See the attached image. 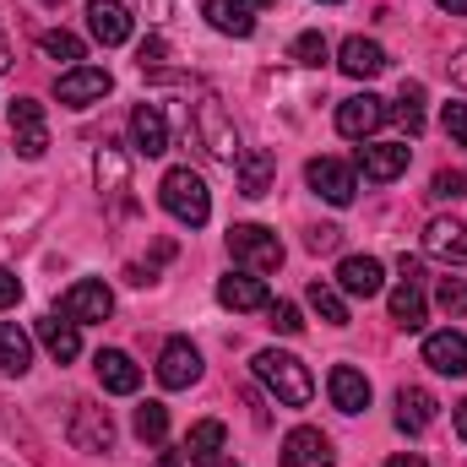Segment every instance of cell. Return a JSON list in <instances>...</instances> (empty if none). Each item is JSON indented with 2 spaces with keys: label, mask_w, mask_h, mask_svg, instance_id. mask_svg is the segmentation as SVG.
I'll return each instance as SVG.
<instances>
[{
  "label": "cell",
  "mask_w": 467,
  "mask_h": 467,
  "mask_svg": "<svg viewBox=\"0 0 467 467\" xmlns=\"http://www.w3.org/2000/svg\"><path fill=\"white\" fill-rule=\"evenodd\" d=\"M250 364H255V375L266 380V391H272L283 408H310V397H316V380H310V369H305L294 353L261 348Z\"/></svg>",
  "instance_id": "1"
},
{
  "label": "cell",
  "mask_w": 467,
  "mask_h": 467,
  "mask_svg": "<svg viewBox=\"0 0 467 467\" xmlns=\"http://www.w3.org/2000/svg\"><path fill=\"white\" fill-rule=\"evenodd\" d=\"M158 196H163V213L174 223H185V229H202L213 218V196H207V180L196 169H169L163 185H158Z\"/></svg>",
  "instance_id": "2"
},
{
  "label": "cell",
  "mask_w": 467,
  "mask_h": 467,
  "mask_svg": "<svg viewBox=\"0 0 467 467\" xmlns=\"http://www.w3.org/2000/svg\"><path fill=\"white\" fill-rule=\"evenodd\" d=\"M229 255L244 266V272H277L283 266V239L272 229H261V223H234L229 229Z\"/></svg>",
  "instance_id": "3"
},
{
  "label": "cell",
  "mask_w": 467,
  "mask_h": 467,
  "mask_svg": "<svg viewBox=\"0 0 467 467\" xmlns=\"http://www.w3.org/2000/svg\"><path fill=\"white\" fill-rule=\"evenodd\" d=\"M196 130H202V141H207V152L218 158V163H239V136H234V119L223 115V104H218V93H202L196 99Z\"/></svg>",
  "instance_id": "4"
},
{
  "label": "cell",
  "mask_w": 467,
  "mask_h": 467,
  "mask_svg": "<svg viewBox=\"0 0 467 467\" xmlns=\"http://www.w3.org/2000/svg\"><path fill=\"white\" fill-rule=\"evenodd\" d=\"M109 88H115V77H109L104 66H71V71L55 82V99H60L66 109H88V104L109 99Z\"/></svg>",
  "instance_id": "5"
},
{
  "label": "cell",
  "mask_w": 467,
  "mask_h": 467,
  "mask_svg": "<svg viewBox=\"0 0 467 467\" xmlns=\"http://www.w3.org/2000/svg\"><path fill=\"white\" fill-rule=\"evenodd\" d=\"M109 310H115V294H109L99 277H82V283H71V288L60 294V316L77 321V327H88V321H109Z\"/></svg>",
  "instance_id": "6"
},
{
  "label": "cell",
  "mask_w": 467,
  "mask_h": 467,
  "mask_svg": "<svg viewBox=\"0 0 467 467\" xmlns=\"http://www.w3.org/2000/svg\"><path fill=\"white\" fill-rule=\"evenodd\" d=\"M66 435H71V446L88 451V457H99V451L115 446V424H109V413L93 408V402H71V424H66Z\"/></svg>",
  "instance_id": "7"
},
{
  "label": "cell",
  "mask_w": 467,
  "mask_h": 467,
  "mask_svg": "<svg viewBox=\"0 0 467 467\" xmlns=\"http://www.w3.org/2000/svg\"><path fill=\"white\" fill-rule=\"evenodd\" d=\"M305 180H310V191H316L321 202H332V207H348L353 191H358V174H353L348 163H337V158H316V163L305 169Z\"/></svg>",
  "instance_id": "8"
},
{
  "label": "cell",
  "mask_w": 467,
  "mask_h": 467,
  "mask_svg": "<svg viewBox=\"0 0 467 467\" xmlns=\"http://www.w3.org/2000/svg\"><path fill=\"white\" fill-rule=\"evenodd\" d=\"M158 380L169 391H185V386L202 380V353L191 348V337H169L163 343V353H158Z\"/></svg>",
  "instance_id": "9"
},
{
  "label": "cell",
  "mask_w": 467,
  "mask_h": 467,
  "mask_svg": "<svg viewBox=\"0 0 467 467\" xmlns=\"http://www.w3.org/2000/svg\"><path fill=\"white\" fill-rule=\"evenodd\" d=\"M408 158H413L408 141H364V147H358V169H364V180H375V185L408 174Z\"/></svg>",
  "instance_id": "10"
},
{
  "label": "cell",
  "mask_w": 467,
  "mask_h": 467,
  "mask_svg": "<svg viewBox=\"0 0 467 467\" xmlns=\"http://www.w3.org/2000/svg\"><path fill=\"white\" fill-rule=\"evenodd\" d=\"M386 115H391V109H386L375 93H353V99L337 104V130L353 136V141H364V136H375V130L386 125Z\"/></svg>",
  "instance_id": "11"
},
{
  "label": "cell",
  "mask_w": 467,
  "mask_h": 467,
  "mask_svg": "<svg viewBox=\"0 0 467 467\" xmlns=\"http://www.w3.org/2000/svg\"><path fill=\"white\" fill-rule=\"evenodd\" d=\"M386 288V266L375 261V255H343V266H337V294H348V299H375Z\"/></svg>",
  "instance_id": "12"
},
{
  "label": "cell",
  "mask_w": 467,
  "mask_h": 467,
  "mask_svg": "<svg viewBox=\"0 0 467 467\" xmlns=\"http://www.w3.org/2000/svg\"><path fill=\"white\" fill-rule=\"evenodd\" d=\"M93 180H99V191L115 202L119 213H130V163H125L119 147H99V158H93Z\"/></svg>",
  "instance_id": "13"
},
{
  "label": "cell",
  "mask_w": 467,
  "mask_h": 467,
  "mask_svg": "<svg viewBox=\"0 0 467 467\" xmlns=\"http://www.w3.org/2000/svg\"><path fill=\"white\" fill-rule=\"evenodd\" d=\"M332 462H337L332 441H327L321 430H310V424L283 441V467H332Z\"/></svg>",
  "instance_id": "14"
},
{
  "label": "cell",
  "mask_w": 467,
  "mask_h": 467,
  "mask_svg": "<svg viewBox=\"0 0 467 467\" xmlns=\"http://www.w3.org/2000/svg\"><path fill=\"white\" fill-rule=\"evenodd\" d=\"M130 141H136L141 158L169 152V119H163L158 104H136V109H130Z\"/></svg>",
  "instance_id": "15"
},
{
  "label": "cell",
  "mask_w": 467,
  "mask_h": 467,
  "mask_svg": "<svg viewBox=\"0 0 467 467\" xmlns=\"http://www.w3.org/2000/svg\"><path fill=\"white\" fill-rule=\"evenodd\" d=\"M218 305L223 310H266L272 294L255 272H229V277H218Z\"/></svg>",
  "instance_id": "16"
},
{
  "label": "cell",
  "mask_w": 467,
  "mask_h": 467,
  "mask_svg": "<svg viewBox=\"0 0 467 467\" xmlns=\"http://www.w3.org/2000/svg\"><path fill=\"white\" fill-rule=\"evenodd\" d=\"M88 27H93V38L104 49H115V44L130 38V11L119 0H88Z\"/></svg>",
  "instance_id": "17"
},
{
  "label": "cell",
  "mask_w": 467,
  "mask_h": 467,
  "mask_svg": "<svg viewBox=\"0 0 467 467\" xmlns=\"http://www.w3.org/2000/svg\"><path fill=\"white\" fill-rule=\"evenodd\" d=\"M424 364L435 375H467V337L462 332H430L424 337Z\"/></svg>",
  "instance_id": "18"
},
{
  "label": "cell",
  "mask_w": 467,
  "mask_h": 467,
  "mask_svg": "<svg viewBox=\"0 0 467 467\" xmlns=\"http://www.w3.org/2000/svg\"><path fill=\"white\" fill-rule=\"evenodd\" d=\"M327 391H332V408H337V413H364V408H369V380H364V369H353V364H337V369L327 375Z\"/></svg>",
  "instance_id": "19"
},
{
  "label": "cell",
  "mask_w": 467,
  "mask_h": 467,
  "mask_svg": "<svg viewBox=\"0 0 467 467\" xmlns=\"http://www.w3.org/2000/svg\"><path fill=\"white\" fill-rule=\"evenodd\" d=\"M234 174H239V196H266L272 191V174H277V158L266 147H244L239 163H234Z\"/></svg>",
  "instance_id": "20"
},
{
  "label": "cell",
  "mask_w": 467,
  "mask_h": 467,
  "mask_svg": "<svg viewBox=\"0 0 467 467\" xmlns=\"http://www.w3.org/2000/svg\"><path fill=\"white\" fill-rule=\"evenodd\" d=\"M435 413H441V402H435L424 386H402V391H397V430H402V435L430 430V424H435Z\"/></svg>",
  "instance_id": "21"
},
{
  "label": "cell",
  "mask_w": 467,
  "mask_h": 467,
  "mask_svg": "<svg viewBox=\"0 0 467 467\" xmlns=\"http://www.w3.org/2000/svg\"><path fill=\"white\" fill-rule=\"evenodd\" d=\"M424 250H430L435 261H446V266H462L467 261V229L457 218H435V223L424 229Z\"/></svg>",
  "instance_id": "22"
},
{
  "label": "cell",
  "mask_w": 467,
  "mask_h": 467,
  "mask_svg": "<svg viewBox=\"0 0 467 467\" xmlns=\"http://www.w3.org/2000/svg\"><path fill=\"white\" fill-rule=\"evenodd\" d=\"M38 343H44V353L55 358V364H71L77 353H82V332H77V321H60V316H44L38 327Z\"/></svg>",
  "instance_id": "23"
},
{
  "label": "cell",
  "mask_w": 467,
  "mask_h": 467,
  "mask_svg": "<svg viewBox=\"0 0 467 467\" xmlns=\"http://www.w3.org/2000/svg\"><path fill=\"white\" fill-rule=\"evenodd\" d=\"M93 369H99L104 391H115V397H130V391L141 386V369L130 364V353H119V348H104L99 358H93Z\"/></svg>",
  "instance_id": "24"
},
{
  "label": "cell",
  "mask_w": 467,
  "mask_h": 467,
  "mask_svg": "<svg viewBox=\"0 0 467 467\" xmlns=\"http://www.w3.org/2000/svg\"><path fill=\"white\" fill-rule=\"evenodd\" d=\"M337 66L358 77V82H369V77H380L386 71V49L375 44V38H348L343 49H337Z\"/></svg>",
  "instance_id": "25"
},
{
  "label": "cell",
  "mask_w": 467,
  "mask_h": 467,
  "mask_svg": "<svg viewBox=\"0 0 467 467\" xmlns=\"http://www.w3.org/2000/svg\"><path fill=\"white\" fill-rule=\"evenodd\" d=\"M202 16H207L218 33H229V38H250V33H255V11H250L244 0H202Z\"/></svg>",
  "instance_id": "26"
},
{
  "label": "cell",
  "mask_w": 467,
  "mask_h": 467,
  "mask_svg": "<svg viewBox=\"0 0 467 467\" xmlns=\"http://www.w3.org/2000/svg\"><path fill=\"white\" fill-rule=\"evenodd\" d=\"M391 321L402 332H419L424 327V277H402L391 288Z\"/></svg>",
  "instance_id": "27"
},
{
  "label": "cell",
  "mask_w": 467,
  "mask_h": 467,
  "mask_svg": "<svg viewBox=\"0 0 467 467\" xmlns=\"http://www.w3.org/2000/svg\"><path fill=\"white\" fill-rule=\"evenodd\" d=\"M27 364H33V337L16 321H0V369L5 375H27Z\"/></svg>",
  "instance_id": "28"
},
{
  "label": "cell",
  "mask_w": 467,
  "mask_h": 467,
  "mask_svg": "<svg viewBox=\"0 0 467 467\" xmlns=\"http://www.w3.org/2000/svg\"><path fill=\"white\" fill-rule=\"evenodd\" d=\"M305 299H310V310H316L327 327H348V305H343V294H337L332 283H321V277H316V283L305 288Z\"/></svg>",
  "instance_id": "29"
},
{
  "label": "cell",
  "mask_w": 467,
  "mask_h": 467,
  "mask_svg": "<svg viewBox=\"0 0 467 467\" xmlns=\"http://www.w3.org/2000/svg\"><path fill=\"white\" fill-rule=\"evenodd\" d=\"M223 441H229V430H223L218 419H202V424H191V435H185V451L202 462V457H218V451H223Z\"/></svg>",
  "instance_id": "30"
},
{
  "label": "cell",
  "mask_w": 467,
  "mask_h": 467,
  "mask_svg": "<svg viewBox=\"0 0 467 467\" xmlns=\"http://www.w3.org/2000/svg\"><path fill=\"white\" fill-rule=\"evenodd\" d=\"M391 115L402 119V130H408V136H419V130H424V88H419V82H408Z\"/></svg>",
  "instance_id": "31"
},
{
  "label": "cell",
  "mask_w": 467,
  "mask_h": 467,
  "mask_svg": "<svg viewBox=\"0 0 467 467\" xmlns=\"http://www.w3.org/2000/svg\"><path fill=\"white\" fill-rule=\"evenodd\" d=\"M38 49H44L49 60H66V66H77V60H82V38H77V33H66V27H49V33L38 38Z\"/></svg>",
  "instance_id": "32"
},
{
  "label": "cell",
  "mask_w": 467,
  "mask_h": 467,
  "mask_svg": "<svg viewBox=\"0 0 467 467\" xmlns=\"http://www.w3.org/2000/svg\"><path fill=\"white\" fill-rule=\"evenodd\" d=\"M288 55H294L299 66H310V71H316V66H327V60H332V44L310 27V33H299V38H294V49H288Z\"/></svg>",
  "instance_id": "33"
},
{
  "label": "cell",
  "mask_w": 467,
  "mask_h": 467,
  "mask_svg": "<svg viewBox=\"0 0 467 467\" xmlns=\"http://www.w3.org/2000/svg\"><path fill=\"white\" fill-rule=\"evenodd\" d=\"M136 435L141 441H163L169 435V408L163 402H141L136 408Z\"/></svg>",
  "instance_id": "34"
},
{
  "label": "cell",
  "mask_w": 467,
  "mask_h": 467,
  "mask_svg": "<svg viewBox=\"0 0 467 467\" xmlns=\"http://www.w3.org/2000/svg\"><path fill=\"white\" fill-rule=\"evenodd\" d=\"M266 316H272L266 327H272V332H283V337H299V332H305V316H299V305H288V299H272V305H266Z\"/></svg>",
  "instance_id": "35"
},
{
  "label": "cell",
  "mask_w": 467,
  "mask_h": 467,
  "mask_svg": "<svg viewBox=\"0 0 467 467\" xmlns=\"http://www.w3.org/2000/svg\"><path fill=\"white\" fill-rule=\"evenodd\" d=\"M435 305H441L446 316H467V283H462V277H441Z\"/></svg>",
  "instance_id": "36"
},
{
  "label": "cell",
  "mask_w": 467,
  "mask_h": 467,
  "mask_svg": "<svg viewBox=\"0 0 467 467\" xmlns=\"http://www.w3.org/2000/svg\"><path fill=\"white\" fill-rule=\"evenodd\" d=\"M430 196H441V202H457V196H467V174H462V169H441V174L430 180Z\"/></svg>",
  "instance_id": "37"
},
{
  "label": "cell",
  "mask_w": 467,
  "mask_h": 467,
  "mask_svg": "<svg viewBox=\"0 0 467 467\" xmlns=\"http://www.w3.org/2000/svg\"><path fill=\"white\" fill-rule=\"evenodd\" d=\"M11 136H16V152H22V158H44V152H49V130H44V125L11 130Z\"/></svg>",
  "instance_id": "38"
},
{
  "label": "cell",
  "mask_w": 467,
  "mask_h": 467,
  "mask_svg": "<svg viewBox=\"0 0 467 467\" xmlns=\"http://www.w3.org/2000/svg\"><path fill=\"white\" fill-rule=\"evenodd\" d=\"M163 60H169V44H163L158 33H152V38H141V49H136V66H141V71H158Z\"/></svg>",
  "instance_id": "39"
},
{
  "label": "cell",
  "mask_w": 467,
  "mask_h": 467,
  "mask_svg": "<svg viewBox=\"0 0 467 467\" xmlns=\"http://www.w3.org/2000/svg\"><path fill=\"white\" fill-rule=\"evenodd\" d=\"M27 125H44V104L38 99H16L11 104V130H27Z\"/></svg>",
  "instance_id": "40"
},
{
  "label": "cell",
  "mask_w": 467,
  "mask_h": 467,
  "mask_svg": "<svg viewBox=\"0 0 467 467\" xmlns=\"http://www.w3.org/2000/svg\"><path fill=\"white\" fill-rule=\"evenodd\" d=\"M441 125H446V136H451L457 147H467V104H446V109H441Z\"/></svg>",
  "instance_id": "41"
},
{
  "label": "cell",
  "mask_w": 467,
  "mask_h": 467,
  "mask_svg": "<svg viewBox=\"0 0 467 467\" xmlns=\"http://www.w3.org/2000/svg\"><path fill=\"white\" fill-rule=\"evenodd\" d=\"M337 239H343V229H332V223H321V229L305 234V244L316 250V255H327V250H337Z\"/></svg>",
  "instance_id": "42"
},
{
  "label": "cell",
  "mask_w": 467,
  "mask_h": 467,
  "mask_svg": "<svg viewBox=\"0 0 467 467\" xmlns=\"http://www.w3.org/2000/svg\"><path fill=\"white\" fill-rule=\"evenodd\" d=\"M16 299H22V283H16V272H5V266H0V310H11Z\"/></svg>",
  "instance_id": "43"
},
{
  "label": "cell",
  "mask_w": 467,
  "mask_h": 467,
  "mask_svg": "<svg viewBox=\"0 0 467 467\" xmlns=\"http://www.w3.org/2000/svg\"><path fill=\"white\" fill-rule=\"evenodd\" d=\"M136 11H141L147 22H163V16L174 11V0H136Z\"/></svg>",
  "instance_id": "44"
},
{
  "label": "cell",
  "mask_w": 467,
  "mask_h": 467,
  "mask_svg": "<svg viewBox=\"0 0 467 467\" xmlns=\"http://www.w3.org/2000/svg\"><path fill=\"white\" fill-rule=\"evenodd\" d=\"M446 66H451V82H462V88H467V49H457Z\"/></svg>",
  "instance_id": "45"
},
{
  "label": "cell",
  "mask_w": 467,
  "mask_h": 467,
  "mask_svg": "<svg viewBox=\"0 0 467 467\" xmlns=\"http://www.w3.org/2000/svg\"><path fill=\"white\" fill-rule=\"evenodd\" d=\"M386 467H430V462H424L419 451H402V457H391V462H386Z\"/></svg>",
  "instance_id": "46"
},
{
  "label": "cell",
  "mask_w": 467,
  "mask_h": 467,
  "mask_svg": "<svg viewBox=\"0 0 467 467\" xmlns=\"http://www.w3.org/2000/svg\"><path fill=\"white\" fill-rule=\"evenodd\" d=\"M441 11H451V16H467V0H435Z\"/></svg>",
  "instance_id": "47"
},
{
  "label": "cell",
  "mask_w": 467,
  "mask_h": 467,
  "mask_svg": "<svg viewBox=\"0 0 467 467\" xmlns=\"http://www.w3.org/2000/svg\"><path fill=\"white\" fill-rule=\"evenodd\" d=\"M451 424H457V435L467 441V402H457V419H451Z\"/></svg>",
  "instance_id": "48"
},
{
  "label": "cell",
  "mask_w": 467,
  "mask_h": 467,
  "mask_svg": "<svg viewBox=\"0 0 467 467\" xmlns=\"http://www.w3.org/2000/svg\"><path fill=\"white\" fill-rule=\"evenodd\" d=\"M196 467H239V462H234V457H202Z\"/></svg>",
  "instance_id": "49"
},
{
  "label": "cell",
  "mask_w": 467,
  "mask_h": 467,
  "mask_svg": "<svg viewBox=\"0 0 467 467\" xmlns=\"http://www.w3.org/2000/svg\"><path fill=\"white\" fill-rule=\"evenodd\" d=\"M152 467H185V462H180V451H163V457H158Z\"/></svg>",
  "instance_id": "50"
},
{
  "label": "cell",
  "mask_w": 467,
  "mask_h": 467,
  "mask_svg": "<svg viewBox=\"0 0 467 467\" xmlns=\"http://www.w3.org/2000/svg\"><path fill=\"white\" fill-rule=\"evenodd\" d=\"M244 5H250V11H266V5H277V0H244Z\"/></svg>",
  "instance_id": "51"
},
{
  "label": "cell",
  "mask_w": 467,
  "mask_h": 467,
  "mask_svg": "<svg viewBox=\"0 0 467 467\" xmlns=\"http://www.w3.org/2000/svg\"><path fill=\"white\" fill-rule=\"evenodd\" d=\"M44 5H66V0H44Z\"/></svg>",
  "instance_id": "52"
},
{
  "label": "cell",
  "mask_w": 467,
  "mask_h": 467,
  "mask_svg": "<svg viewBox=\"0 0 467 467\" xmlns=\"http://www.w3.org/2000/svg\"><path fill=\"white\" fill-rule=\"evenodd\" d=\"M327 5H337V0H327Z\"/></svg>",
  "instance_id": "53"
}]
</instances>
